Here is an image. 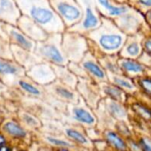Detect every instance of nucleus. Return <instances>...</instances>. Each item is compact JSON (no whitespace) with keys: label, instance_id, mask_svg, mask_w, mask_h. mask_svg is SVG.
Wrapping results in <instances>:
<instances>
[{"label":"nucleus","instance_id":"1","mask_svg":"<svg viewBox=\"0 0 151 151\" xmlns=\"http://www.w3.org/2000/svg\"><path fill=\"white\" fill-rule=\"evenodd\" d=\"M20 12L40 25L48 34L63 33L65 24L49 0H15Z\"/></svg>","mask_w":151,"mask_h":151},{"label":"nucleus","instance_id":"2","mask_svg":"<svg viewBox=\"0 0 151 151\" xmlns=\"http://www.w3.org/2000/svg\"><path fill=\"white\" fill-rule=\"evenodd\" d=\"M61 42V33L49 34L45 40L37 42L35 53L42 59L50 62L55 65H65L67 64V58L63 51Z\"/></svg>","mask_w":151,"mask_h":151},{"label":"nucleus","instance_id":"3","mask_svg":"<svg viewBox=\"0 0 151 151\" xmlns=\"http://www.w3.org/2000/svg\"><path fill=\"white\" fill-rule=\"evenodd\" d=\"M54 11L67 27L78 23L82 17V10L76 0H49Z\"/></svg>","mask_w":151,"mask_h":151},{"label":"nucleus","instance_id":"4","mask_svg":"<svg viewBox=\"0 0 151 151\" xmlns=\"http://www.w3.org/2000/svg\"><path fill=\"white\" fill-rule=\"evenodd\" d=\"M82 10L81 19L69 27V31L84 33L96 28L99 24V18L95 10L94 0H76Z\"/></svg>","mask_w":151,"mask_h":151},{"label":"nucleus","instance_id":"5","mask_svg":"<svg viewBox=\"0 0 151 151\" xmlns=\"http://www.w3.org/2000/svg\"><path fill=\"white\" fill-rule=\"evenodd\" d=\"M62 49L67 58L73 62L80 61L86 50V42L76 32H67L62 35Z\"/></svg>","mask_w":151,"mask_h":151},{"label":"nucleus","instance_id":"6","mask_svg":"<svg viewBox=\"0 0 151 151\" xmlns=\"http://www.w3.org/2000/svg\"><path fill=\"white\" fill-rule=\"evenodd\" d=\"M90 36L106 51H112L119 49L123 42L121 35L113 33L112 31H106L103 28L91 32Z\"/></svg>","mask_w":151,"mask_h":151},{"label":"nucleus","instance_id":"7","mask_svg":"<svg viewBox=\"0 0 151 151\" xmlns=\"http://www.w3.org/2000/svg\"><path fill=\"white\" fill-rule=\"evenodd\" d=\"M27 76L41 85L51 84L57 79L54 68L51 67L49 64L42 63V61L34 65L28 69Z\"/></svg>","mask_w":151,"mask_h":151},{"label":"nucleus","instance_id":"8","mask_svg":"<svg viewBox=\"0 0 151 151\" xmlns=\"http://www.w3.org/2000/svg\"><path fill=\"white\" fill-rule=\"evenodd\" d=\"M16 25L20 31L35 42H42L49 35V34L40 25L26 15L20 16Z\"/></svg>","mask_w":151,"mask_h":151},{"label":"nucleus","instance_id":"9","mask_svg":"<svg viewBox=\"0 0 151 151\" xmlns=\"http://www.w3.org/2000/svg\"><path fill=\"white\" fill-rule=\"evenodd\" d=\"M25 73V68L13 62V59L0 58V81L13 83Z\"/></svg>","mask_w":151,"mask_h":151},{"label":"nucleus","instance_id":"10","mask_svg":"<svg viewBox=\"0 0 151 151\" xmlns=\"http://www.w3.org/2000/svg\"><path fill=\"white\" fill-rule=\"evenodd\" d=\"M4 28L7 35L8 40L12 41L13 44L18 45V46H19L23 49H26L27 50L35 51L36 43L34 42V40H32L28 36H27L19 28L13 27V25L8 24L5 22L4 23Z\"/></svg>","mask_w":151,"mask_h":151},{"label":"nucleus","instance_id":"11","mask_svg":"<svg viewBox=\"0 0 151 151\" xmlns=\"http://www.w3.org/2000/svg\"><path fill=\"white\" fill-rule=\"evenodd\" d=\"M11 50L13 56V60L15 59L16 62L21 66H23L24 68L29 69L34 65L42 60L39 56H37L35 53V51L27 50L13 43L11 45Z\"/></svg>","mask_w":151,"mask_h":151},{"label":"nucleus","instance_id":"12","mask_svg":"<svg viewBox=\"0 0 151 151\" xmlns=\"http://www.w3.org/2000/svg\"><path fill=\"white\" fill-rule=\"evenodd\" d=\"M20 16V10L15 0H0V20L15 26Z\"/></svg>","mask_w":151,"mask_h":151},{"label":"nucleus","instance_id":"13","mask_svg":"<svg viewBox=\"0 0 151 151\" xmlns=\"http://www.w3.org/2000/svg\"><path fill=\"white\" fill-rule=\"evenodd\" d=\"M56 73L57 78L59 79L63 83H65L69 88H73L76 84V79L71 72H69L65 65H55L53 66Z\"/></svg>","mask_w":151,"mask_h":151},{"label":"nucleus","instance_id":"14","mask_svg":"<svg viewBox=\"0 0 151 151\" xmlns=\"http://www.w3.org/2000/svg\"><path fill=\"white\" fill-rule=\"evenodd\" d=\"M72 114H73V118L76 121L81 124L87 126H92L96 122V119L93 117V115L88 111H87L82 107H74L73 109Z\"/></svg>","mask_w":151,"mask_h":151},{"label":"nucleus","instance_id":"15","mask_svg":"<svg viewBox=\"0 0 151 151\" xmlns=\"http://www.w3.org/2000/svg\"><path fill=\"white\" fill-rule=\"evenodd\" d=\"M82 65L93 76H95L98 79H104V77H105L104 72L94 60H92L90 58H86V59H84Z\"/></svg>","mask_w":151,"mask_h":151},{"label":"nucleus","instance_id":"16","mask_svg":"<svg viewBox=\"0 0 151 151\" xmlns=\"http://www.w3.org/2000/svg\"><path fill=\"white\" fill-rule=\"evenodd\" d=\"M4 130L9 135L15 137V138H22L26 136L25 130L19 127L18 124L12 121H8L4 125Z\"/></svg>","mask_w":151,"mask_h":151},{"label":"nucleus","instance_id":"17","mask_svg":"<svg viewBox=\"0 0 151 151\" xmlns=\"http://www.w3.org/2000/svg\"><path fill=\"white\" fill-rule=\"evenodd\" d=\"M98 5L104 9L110 15H120L127 12V8L124 6H114L111 4L109 0H96Z\"/></svg>","mask_w":151,"mask_h":151},{"label":"nucleus","instance_id":"18","mask_svg":"<svg viewBox=\"0 0 151 151\" xmlns=\"http://www.w3.org/2000/svg\"><path fill=\"white\" fill-rule=\"evenodd\" d=\"M106 140L115 149H118V150H126L127 149L126 142L115 133L108 132L106 134Z\"/></svg>","mask_w":151,"mask_h":151},{"label":"nucleus","instance_id":"19","mask_svg":"<svg viewBox=\"0 0 151 151\" xmlns=\"http://www.w3.org/2000/svg\"><path fill=\"white\" fill-rule=\"evenodd\" d=\"M65 133L67 134V136L69 138H71L72 140H73L74 142L81 144V145H88L89 144V141L86 138L85 135H83L81 132L73 129V128H67L65 130Z\"/></svg>","mask_w":151,"mask_h":151},{"label":"nucleus","instance_id":"20","mask_svg":"<svg viewBox=\"0 0 151 151\" xmlns=\"http://www.w3.org/2000/svg\"><path fill=\"white\" fill-rule=\"evenodd\" d=\"M54 92L55 94L65 100H69V101H73L75 99V95L73 91H71L69 88L64 87V86H60V85H56L54 87Z\"/></svg>","mask_w":151,"mask_h":151},{"label":"nucleus","instance_id":"21","mask_svg":"<svg viewBox=\"0 0 151 151\" xmlns=\"http://www.w3.org/2000/svg\"><path fill=\"white\" fill-rule=\"evenodd\" d=\"M18 83H19V86L20 87V88L23 89L27 94H30L31 96H41V90L37 87L33 85L32 83L26 81L24 80H21V79H19L18 81Z\"/></svg>","mask_w":151,"mask_h":151},{"label":"nucleus","instance_id":"22","mask_svg":"<svg viewBox=\"0 0 151 151\" xmlns=\"http://www.w3.org/2000/svg\"><path fill=\"white\" fill-rule=\"evenodd\" d=\"M0 58L13 59L11 46L8 43V40L0 37Z\"/></svg>","mask_w":151,"mask_h":151},{"label":"nucleus","instance_id":"23","mask_svg":"<svg viewBox=\"0 0 151 151\" xmlns=\"http://www.w3.org/2000/svg\"><path fill=\"white\" fill-rule=\"evenodd\" d=\"M122 67L131 73H141L144 70L143 66L133 60H126L122 62Z\"/></svg>","mask_w":151,"mask_h":151},{"label":"nucleus","instance_id":"24","mask_svg":"<svg viewBox=\"0 0 151 151\" xmlns=\"http://www.w3.org/2000/svg\"><path fill=\"white\" fill-rule=\"evenodd\" d=\"M110 111L111 113L115 116V117H118L119 119H122L126 116V111L125 109L119 105V104H116V103H111L110 104Z\"/></svg>","mask_w":151,"mask_h":151},{"label":"nucleus","instance_id":"25","mask_svg":"<svg viewBox=\"0 0 151 151\" xmlns=\"http://www.w3.org/2000/svg\"><path fill=\"white\" fill-rule=\"evenodd\" d=\"M47 141L49 142L50 144L56 146V147H59V148H65H65H72L73 147V145L70 142H68L65 140H62V139L52 137V136H48Z\"/></svg>","mask_w":151,"mask_h":151},{"label":"nucleus","instance_id":"26","mask_svg":"<svg viewBox=\"0 0 151 151\" xmlns=\"http://www.w3.org/2000/svg\"><path fill=\"white\" fill-rule=\"evenodd\" d=\"M134 109L136 111V113L138 115H140V117H142L145 119H151V111L148 108L136 104L134 105Z\"/></svg>","mask_w":151,"mask_h":151},{"label":"nucleus","instance_id":"27","mask_svg":"<svg viewBox=\"0 0 151 151\" xmlns=\"http://www.w3.org/2000/svg\"><path fill=\"white\" fill-rule=\"evenodd\" d=\"M23 120L25 121V123L29 126V127H40V123L39 121L34 118L32 115H29V114H24L23 115Z\"/></svg>","mask_w":151,"mask_h":151},{"label":"nucleus","instance_id":"28","mask_svg":"<svg viewBox=\"0 0 151 151\" xmlns=\"http://www.w3.org/2000/svg\"><path fill=\"white\" fill-rule=\"evenodd\" d=\"M106 93L111 96L112 98L116 99V100H120L121 99V96H122V92L117 88H114V87H109L105 89Z\"/></svg>","mask_w":151,"mask_h":151},{"label":"nucleus","instance_id":"29","mask_svg":"<svg viewBox=\"0 0 151 151\" xmlns=\"http://www.w3.org/2000/svg\"><path fill=\"white\" fill-rule=\"evenodd\" d=\"M127 52L130 56L135 57L140 53V47L136 42H132L127 47Z\"/></svg>","mask_w":151,"mask_h":151},{"label":"nucleus","instance_id":"30","mask_svg":"<svg viewBox=\"0 0 151 151\" xmlns=\"http://www.w3.org/2000/svg\"><path fill=\"white\" fill-rule=\"evenodd\" d=\"M115 82H116L119 86H120V87H122V88H127V89H132V88H134V85H133L130 81H127V80H124V79L116 77V78H115Z\"/></svg>","mask_w":151,"mask_h":151},{"label":"nucleus","instance_id":"31","mask_svg":"<svg viewBox=\"0 0 151 151\" xmlns=\"http://www.w3.org/2000/svg\"><path fill=\"white\" fill-rule=\"evenodd\" d=\"M142 88L147 92L148 94L151 95V80L150 79H143L141 81Z\"/></svg>","mask_w":151,"mask_h":151},{"label":"nucleus","instance_id":"32","mask_svg":"<svg viewBox=\"0 0 151 151\" xmlns=\"http://www.w3.org/2000/svg\"><path fill=\"white\" fill-rule=\"evenodd\" d=\"M140 146L144 150H151V140L148 138H142L140 141Z\"/></svg>","mask_w":151,"mask_h":151},{"label":"nucleus","instance_id":"33","mask_svg":"<svg viewBox=\"0 0 151 151\" xmlns=\"http://www.w3.org/2000/svg\"><path fill=\"white\" fill-rule=\"evenodd\" d=\"M144 49L145 50L151 54V40H147L144 43Z\"/></svg>","mask_w":151,"mask_h":151},{"label":"nucleus","instance_id":"34","mask_svg":"<svg viewBox=\"0 0 151 151\" xmlns=\"http://www.w3.org/2000/svg\"><path fill=\"white\" fill-rule=\"evenodd\" d=\"M138 2L145 6L151 7V0H138Z\"/></svg>","mask_w":151,"mask_h":151},{"label":"nucleus","instance_id":"35","mask_svg":"<svg viewBox=\"0 0 151 151\" xmlns=\"http://www.w3.org/2000/svg\"><path fill=\"white\" fill-rule=\"evenodd\" d=\"M4 145H5V140H4V138L2 135H0V149H1Z\"/></svg>","mask_w":151,"mask_h":151},{"label":"nucleus","instance_id":"36","mask_svg":"<svg viewBox=\"0 0 151 151\" xmlns=\"http://www.w3.org/2000/svg\"><path fill=\"white\" fill-rule=\"evenodd\" d=\"M147 19H148V20L151 23V11L148 12V13H147Z\"/></svg>","mask_w":151,"mask_h":151},{"label":"nucleus","instance_id":"37","mask_svg":"<svg viewBox=\"0 0 151 151\" xmlns=\"http://www.w3.org/2000/svg\"><path fill=\"white\" fill-rule=\"evenodd\" d=\"M0 87H1V83H0Z\"/></svg>","mask_w":151,"mask_h":151}]
</instances>
